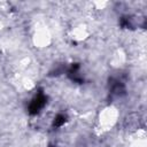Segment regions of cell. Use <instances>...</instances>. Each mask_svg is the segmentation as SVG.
Instances as JSON below:
<instances>
[{
  "label": "cell",
  "instance_id": "1",
  "mask_svg": "<svg viewBox=\"0 0 147 147\" xmlns=\"http://www.w3.org/2000/svg\"><path fill=\"white\" fill-rule=\"evenodd\" d=\"M45 101H46V98H45L42 94H38V95L33 99V101L31 102V105H30V110H31V113H33V114L38 113V111L44 107Z\"/></svg>",
  "mask_w": 147,
  "mask_h": 147
}]
</instances>
